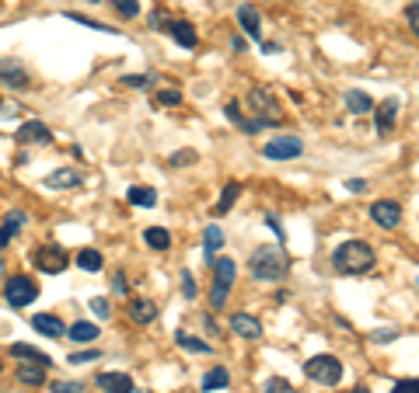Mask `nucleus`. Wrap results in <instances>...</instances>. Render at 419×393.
<instances>
[{"mask_svg": "<svg viewBox=\"0 0 419 393\" xmlns=\"http://www.w3.org/2000/svg\"><path fill=\"white\" fill-rule=\"evenodd\" d=\"M374 265H377V254L363 240H346L332 251V268L339 275H367Z\"/></svg>", "mask_w": 419, "mask_h": 393, "instance_id": "nucleus-1", "label": "nucleus"}, {"mask_svg": "<svg viewBox=\"0 0 419 393\" xmlns=\"http://www.w3.org/2000/svg\"><path fill=\"white\" fill-rule=\"evenodd\" d=\"M248 268H252L255 278H262V282H276V278H283V275L290 271V254H287L280 244H276V247H259V251H252Z\"/></svg>", "mask_w": 419, "mask_h": 393, "instance_id": "nucleus-2", "label": "nucleus"}, {"mask_svg": "<svg viewBox=\"0 0 419 393\" xmlns=\"http://www.w3.org/2000/svg\"><path fill=\"white\" fill-rule=\"evenodd\" d=\"M235 275H238V265H235L231 258L214 261V292H209V306H214V310H221V306L228 303V292H231V285H235Z\"/></svg>", "mask_w": 419, "mask_h": 393, "instance_id": "nucleus-3", "label": "nucleus"}, {"mask_svg": "<svg viewBox=\"0 0 419 393\" xmlns=\"http://www.w3.org/2000/svg\"><path fill=\"white\" fill-rule=\"evenodd\" d=\"M304 372H308V379H315L322 386H335L342 379V362L335 355H315L304 362Z\"/></svg>", "mask_w": 419, "mask_h": 393, "instance_id": "nucleus-4", "label": "nucleus"}, {"mask_svg": "<svg viewBox=\"0 0 419 393\" xmlns=\"http://www.w3.org/2000/svg\"><path fill=\"white\" fill-rule=\"evenodd\" d=\"M32 261H35V268H42V271H49V275H60V271L70 265V254H67L63 247H56V244H42V247L32 251Z\"/></svg>", "mask_w": 419, "mask_h": 393, "instance_id": "nucleus-5", "label": "nucleus"}, {"mask_svg": "<svg viewBox=\"0 0 419 393\" xmlns=\"http://www.w3.org/2000/svg\"><path fill=\"white\" fill-rule=\"evenodd\" d=\"M4 296H8L11 306H29V303L39 296V285H35V278H29V275H15V278L4 282Z\"/></svg>", "mask_w": 419, "mask_h": 393, "instance_id": "nucleus-6", "label": "nucleus"}, {"mask_svg": "<svg viewBox=\"0 0 419 393\" xmlns=\"http://www.w3.org/2000/svg\"><path fill=\"white\" fill-rule=\"evenodd\" d=\"M301 150H304V143L297 136H280V140H269L262 147V157H269V160H294V157H301Z\"/></svg>", "mask_w": 419, "mask_h": 393, "instance_id": "nucleus-7", "label": "nucleus"}, {"mask_svg": "<svg viewBox=\"0 0 419 393\" xmlns=\"http://www.w3.org/2000/svg\"><path fill=\"white\" fill-rule=\"evenodd\" d=\"M252 105L259 108V122H262V126H266V122H269V126H280V122H283V112H280V105L273 101L269 91L255 87V91H252Z\"/></svg>", "mask_w": 419, "mask_h": 393, "instance_id": "nucleus-8", "label": "nucleus"}, {"mask_svg": "<svg viewBox=\"0 0 419 393\" xmlns=\"http://www.w3.org/2000/svg\"><path fill=\"white\" fill-rule=\"evenodd\" d=\"M370 219L377 223V226H384V230H395L398 223H402V206L398 202H374L370 206Z\"/></svg>", "mask_w": 419, "mask_h": 393, "instance_id": "nucleus-9", "label": "nucleus"}, {"mask_svg": "<svg viewBox=\"0 0 419 393\" xmlns=\"http://www.w3.org/2000/svg\"><path fill=\"white\" fill-rule=\"evenodd\" d=\"M15 140H18V143H29V147H32V143H42V147H46V143H53V133H49L42 122H25V126H18Z\"/></svg>", "mask_w": 419, "mask_h": 393, "instance_id": "nucleus-10", "label": "nucleus"}, {"mask_svg": "<svg viewBox=\"0 0 419 393\" xmlns=\"http://www.w3.org/2000/svg\"><path fill=\"white\" fill-rule=\"evenodd\" d=\"M0 81H4L8 87H18V91L29 87V74H25V67H18V63H11V60H0Z\"/></svg>", "mask_w": 419, "mask_h": 393, "instance_id": "nucleus-11", "label": "nucleus"}, {"mask_svg": "<svg viewBox=\"0 0 419 393\" xmlns=\"http://www.w3.org/2000/svg\"><path fill=\"white\" fill-rule=\"evenodd\" d=\"M32 327H35L39 334H46V337H67V324H63L60 317H53V313L32 317Z\"/></svg>", "mask_w": 419, "mask_h": 393, "instance_id": "nucleus-12", "label": "nucleus"}, {"mask_svg": "<svg viewBox=\"0 0 419 393\" xmlns=\"http://www.w3.org/2000/svg\"><path fill=\"white\" fill-rule=\"evenodd\" d=\"M98 390H105V393H133V379L126 372H102Z\"/></svg>", "mask_w": 419, "mask_h": 393, "instance_id": "nucleus-13", "label": "nucleus"}, {"mask_svg": "<svg viewBox=\"0 0 419 393\" xmlns=\"http://www.w3.org/2000/svg\"><path fill=\"white\" fill-rule=\"evenodd\" d=\"M395 119H398V98H388V101H381L377 105V133L384 136V133H391L395 129Z\"/></svg>", "mask_w": 419, "mask_h": 393, "instance_id": "nucleus-14", "label": "nucleus"}, {"mask_svg": "<svg viewBox=\"0 0 419 393\" xmlns=\"http://www.w3.org/2000/svg\"><path fill=\"white\" fill-rule=\"evenodd\" d=\"M231 331L242 334V337H248V341H255V337L262 334V324H259L255 317H248V313H235V317H231Z\"/></svg>", "mask_w": 419, "mask_h": 393, "instance_id": "nucleus-15", "label": "nucleus"}, {"mask_svg": "<svg viewBox=\"0 0 419 393\" xmlns=\"http://www.w3.org/2000/svg\"><path fill=\"white\" fill-rule=\"evenodd\" d=\"M168 32H171V39H175L178 46H185V49H196V46H199V35H196V28H192L189 22H171Z\"/></svg>", "mask_w": 419, "mask_h": 393, "instance_id": "nucleus-16", "label": "nucleus"}, {"mask_svg": "<svg viewBox=\"0 0 419 393\" xmlns=\"http://www.w3.org/2000/svg\"><path fill=\"white\" fill-rule=\"evenodd\" d=\"M126 202H129V206H140V209H154V206H157V192H154V188H143V185H133V188L126 192Z\"/></svg>", "mask_w": 419, "mask_h": 393, "instance_id": "nucleus-17", "label": "nucleus"}, {"mask_svg": "<svg viewBox=\"0 0 419 393\" xmlns=\"http://www.w3.org/2000/svg\"><path fill=\"white\" fill-rule=\"evenodd\" d=\"M74 185H81V174L74 167H60L46 178V188H74Z\"/></svg>", "mask_w": 419, "mask_h": 393, "instance_id": "nucleus-18", "label": "nucleus"}, {"mask_svg": "<svg viewBox=\"0 0 419 393\" xmlns=\"http://www.w3.org/2000/svg\"><path fill=\"white\" fill-rule=\"evenodd\" d=\"M129 317H133L136 324H154V320H157V306H154L150 299H133V303H129Z\"/></svg>", "mask_w": 419, "mask_h": 393, "instance_id": "nucleus-19", "label": "nucleus"}, {"mask_svg": "<svg viewBox=\"0 0 419 393\" xmlns=\"http://www.w3.org/2000/svg\"><path fill=\"white\" fill-rule=\"evenodd\" d=\"M70 341H77V344H91V341H98V324H88V320H77V324H70Z\"/></svg>", "mask_w": 419, "mask_h": 393, "instance_id": "nucleus-20", "label": "nucleus"}, {"mask_svg": "<svg viewBox=\"0 0 419 393\" xmlns=\"http://www.w3.org/2000/svg\"><path fill=\"white\" fill-rule=\"evenodd\" d=\"M18 379H22L25 386H42V383H46V365L25 362V365H18Z\"/></svg>", "mask_w": 419, "mask_h": 393, "instance_id": "nucleus-21", "label": "nucleus"}, {"mask_svg": "<svg viewBox=\"0 0 419 393\" xmlns=\"http://www.w3.org/2000/svg\"><path fill=\"white\" fill-rule=\"evenodd\" d=\"M22 226H25V212H22V209H18V212H8L4 223H0V247H4Z\"/></svg>", "mask_w": 419, "mask_h": 393, "instance_id": "nucleus-22", "label": "nucleus"}, {"mask_svg": "<svg viewBox=\"0 0 419 393\" xmlns=\"http://www.w3.org/2000/svg\"><path fill=\"white\" fill-rule=\"evenodd\" d=\"M238 22H242V28H245V35H248V39H259V35H262V28H259V15H255V8H248V4H242V8H238Z\"/></svg>", "mask_w": 419, "mask_h": 393, "instance_id": "nucleus-23", "label": "nucleus"}, {"mask_svg": "<svg viewBox=\"0 0 419 393\" xmlns=\"http://www.w3.org/2000/svg\"><path fill=\"white\" fill-rule=\"evenodd\" d=\"M203 244H206V265H209V261H214V254L221 251V244H224V233H221V226H217V223H209V226H206Z\"/></svg>", "mask_w": 419, "mask_h": 393, "instance_id": "nucleus-24", "label": "nucleus"}, {"mask_svg": "<svg viewBox=\"0 0 419 393\" xmlns=\"http://www.w3.org/2000/svg\"><path fill=\"white\" fill-rule=\"evenodd\" d=\"M11 355L15 358H29V362H39V365H53V358L46 355V351H39V348H32V344H11Z\"/></svg>", "mask_w": 419, "mask_h": 393, "instance_id": "nucleus-25", "label": "nucleus"}, {"mask_svg": "<svg viewBox=\"0 0 419 393\" xmlns=\"http://www.w3.org/2000/svg\"><path fill=\"white\" fill-rule=\"evenodd\" d=\"M346 108H349L353 115H367V112H374V101H370V94H363V91H349V94H346Z\"/></svg>", "mask_w": 419, "mask_h": 393, "instance_id": "nucleus-26", "label": "nucleus"}, {"mask_svg": "<svg viewBox=\"0 0 419 393\" xmlns=\"http://www.w3.org/2000/svg\"><path fill=\"white\" fill-rule=\"evenodd\" d=\"M231 383V372L224 369V365H217V369H209L206 376H203V390H224Z\"/></svg>", "mask_w": 419, "mask_h": 393, "instance_id": "nucleus-27", "label": "nucleus"}, {"mask_svg": "<svg viewBox=\"0 0 419 393\" xmlns=\"http://www.w3.org/2000/svg\"><path fill=\"white\" fill-rule=\"evenodd\" d=\"M143 240H147L154 251H168V247H171V233L161 230V226H147V230H143Z\"/></svg>", "mask_w": 419, "mask_h": 393, "instance_id": "nucleus-28", "label": "nucleus"}, {"mask_svg": "<svg viewBox=\"0 0 419 393\" xmlns=\"http://www.w3.org/2000/svg\"><path fill=\"white\" fill-rule=\"evenodd\" d=\"M238 195H242V185H238V181H231V185H228V188L221 192V202L214 206V212H217V216L231 212V206H235V199H238Z\"/></svg>", "mask_w": 419, "mask_h": 393, "instance_id": "nucleus-29", "label": "nucleus"}, {"mask_svg": "<svg viewBox=\"0 0 419 393\" xmlns=\"http://www.w3.org/2000/svg\"><path fill=\"white\" fill-rule=\"evenodd\" d=\"M175 344H178V348H185V351H192V355H206V351H209V344H206V341H199V337H192V334H185V331H178V334H175Z\"/></svg>", "mask_w": 419, "mask_h": 393, "instance_id": "nucleus-30", "label": "nucleus"}, {"mask_svg": "<svg viewBox=\"0 0 419 393\" xmlns=\"http://www.w3.org/2000/svg\"><path fill=\"white\" fill-rule=\"evenodd\" d=\"M77 265H81L84 271H98V268L105 265V258H102L98 251H91V247H88V251H81V254H77Z\"/></svg>", "mask_w": 419, "mask_h": 393, "instance_id": "nucleus-31", "label": "nucleus"}, {"mask_svg": "<svg viewBox=\"0 0 419 393\" xmlns=\"http://www.w3.org/2000/svg\"><path fill=\"white\" fill-rule=\"evenodd\" d=\"M112 8H116L122 18H136V15H140V0H112Z\"/></svg>", "mask_w": 419, "mask_h": 393, "instance_id": "nucleus-32", "label": "nucleus"}, {"mask_svg": "<svg viewBox=\"0 0 419 393\" xmlns=\"http://www.w3.org/2000/svg\"><path fill=\"white\" fill-rule=\"evenodd\" d=\"M262 390H266V393H297V390H294V386H290L287 379H280V376H269Z\"/></svg>", "mask_w": 419, "mask_h": 393, "instance_id": "nucleus-33", "label": "nucleus"}, {"mask_svg": "<svg viewBox=\"0 0 419 393\" xmlns=\"http://www.w3.org/2000/svg\"><path fill=\"white\" fill-rule=\"evenodd\" d=\"M91 313H95L98 320H109V317H112V306H109V299H98V296H95V299H91Z\"/></svg>", "mask_w": 419, "mask_h": 393, "instance_id": "nucleus-34", "label": "nucleus"}, {"mask_svg": "<svg viewBox=\"0 0 419 393\" xmlns=\"http://www.w3.org/2000/svg\"><path fill=\"white\" fill-rule=\"evenodd\" d=\"M122 84H126V87H150L154 77H150V74H140V77L133 74V77H122Z\"/></svg>", "mask_w": 419, "mask_h": 393, "instance_id": "nucleus-35", "label": "nucleus"}, {"mask_svg": "<svg viewBox=\"0 0 419 393\" xmlns=\"http://www.w3.org/2000/svg\"><path fill=\"white\" fill-rule=\"evenodd\" d=\"M53 393H84V386L70 383V379H60V383H53Z\"/></svg>", "mask_w": 419, "mask_h": 393, "instance_id": "nucleus-36", "label": "nucleus"}, {"mask_svg": "<svg viewBox=\"0 0 419 393\" xmlns=\"http://www.w3.org/2000/svg\"><path fill=\"white\" fill-rule=\"evenodd\" d=\"M168 25H171V18H168L164 11H154V15H150V28H157V32H168Z\"/></svg>", "mask_w": 419, "mask_h": 393, "instance_id": "nucleus-37", "label": "nucleus"}, {"mask_svg": "<svg viewBox=\"0 0 419 393\" xmlns=\"http://www.w3.org/2000/svg\"><path fill=\"white\" fill-rule=\"evenodd\" d=\"M112 292H119V296H126V292H129V282H126V275H122V271H116V275H112Z\"/></svg>", "mask_w": 419, "mask_h": 393, "instance_id": "nucleus-38", "label": "nucleus"}, {"mask_svg": "<svg viewBox=\"0 0 419 393\" xmlns=\"http://www.w3.org/2000/svg\"><path fill=\"white\" fill-rule=\"evenodd\" d=\"M405 18H409V28L416 32V28H419V4H416V0H412V4L405 8Z\"/></svg>", "mask_w": 419, "mask_h": 393, "instance_id": "nucleus-39", "label": "nucleus"}, {"mask_svg": "<svg viewBox=\"0 0 419 393\" xmlns=\"http://www.w3.org/2000/svg\"><path fill=\"white\" fill-rule=\"evenodd\" d=\"M70 362H74V365H88V362H98V351H77V355H70Z\"/></svg>", "mask_w": 419, "mask_h": 393, "instance_id": "nucleus-40", "label": "nucleus"}, {"mask_svg": "<svg viewBox=\"0 0 419 393\" xmlns=\"http://www.w3.org/2000/svg\"><path fill=\"white\" fill-rule=\"evenodd\" d=\"M391 393H419V383L416 379H402V383H395Z\"/></svg>", "mask_w": 419, "mask_h": 393, "instance_id": "nucleus-41", "label": "nucleus"}, {"mask_svg": "<svg viewBox=\"0 0 419 393\" xmlns=\"http://www.w3.org/2000/svg\"><path fill=\"white\" fill-rule=\"evenodd\" d=\"M224 112H228V119H231V122H238V126L245 122V115H242V108H238V101H228V108H224Z\"/></svg>", "mask_w": 419, "mask_h": 393, "instance_id": "nucleus-42", "label": "nucleus"}, {"mask_svg": "<svg viewBox=\"0 0 419 393\" xmlns=\"http://www.w3.org/2000/svg\"><path fill=\"white\" fill-rule=\"evenodd\" d=\"M182 292H185V299H196V282H192V275H189V271L182 275Z\"/></svg>", "mask_w": 419, "mask_h": 393, "instance_id": "nucleus-43", "label": "nucleus"}, {"mask_svg": "<svg viewBox=\"0 0 419 393\" xmlns=\"http://www.w3.org/2000/svg\"><path fill=\"white\" fill-rule=\"evenodd\" d=\"M157 101H161V105H182V94H178V91H161Z\"/></svg>", "mask_w": 419, "mask_h": 393, "instance_id": "nucleus-44", "label": "nucleus"}, {"mask_svg": "<svg viewBox=\"0 0 419 393\" xmlns=\"http://www.w3.org/2000/svg\"><path fill=\"white\" fill-rule=\"evenodd\" d=\"M192 160H196V153H192V150H185V153H175L168 164H171V167H178V164H192Z\"/></svg>", "mask_w": 419, "mask_h": 393, "instance_id": "nucleus-45", "label": "nucleus"}, {"mask_svg": "<svg viewBox=\"0 0 419 393\" xmlns=\"http://www.w3.org/2000/svg\"><path fill=\"white\" fill-rule=\"evenodd\" d=\"M395 337H398V331H377V334H374V344H377V341L388 344V341H395Z\"/></svg>", "mask_w": 419, "mask_h": 393, "instance_id": "nucleus-46", "label": "nucleus"}, {"mask_svg": "<svg viewBox=\"0 0 419 393\" xmlns=\"http://www.w3.org/2000/svg\"><path fill=\"white\" fill-rule=\"evenodd\" d=\"M346 188H349V192H363V188H367V181H360V178H353V181H346Z\"/></svg>", "mask_w": 419, "mask_h": 393, "instance_id": "nucleus-47", "label": "nucleus"}, {"mask_svg": "<svg viewBox=\"0 0 419 393\" xmlns=\"http://www.w3.org/2000/svg\"><path fill=\"white\" fill-rule=\"evenodd\" d=\"M266 223H269V226H273V233H276V237H280V240H283V226H280V223H276V216H269V219H266Z\"/></svg>", "mask_w": 419, "mask_h": 393, "instance_id": "nucleus-48", "label": "nucleus"}, {"mask_svg": "<svg viewBox=\"0 0 419 393\" xmlns=\"http://www.w3.org/2000/svg\"><path fill=\"white\" fill-rule=\"evenodd\" d=\"M353 393H370V390L367 386H353Z\"/></svg>", "mask_w": 419, "mask_h": 393, "instance_id": "nucleus-49", "label": "nucleus"}, {"mask_svg": "<svg viewBox=\"0 0 419 393\" xmlns=\"http://www.w3.org/2000/svg\"><path fill=\"white\" fill-rule=\"evenodd\" d=\"M0 278H4V261H0Z\"/></svg>", "mask_w": 419, "mask_h": 393, "instance_id": "nucleus-50", "label": "nucleus"}, {"mask_svg": "<svg viewBox=\"0 0 419 393\" xmlns=\"http://www.w3.org/2000/svg\"><path fill=\"white\" fill-rule=\"evenodd\" d=\"M0 372H4V362H0Z\"/></svg>", "mask_w": 419, "mask_h": 393, "instance_id": "nucleus-51", "label": "nucleus"}]
</instances>
